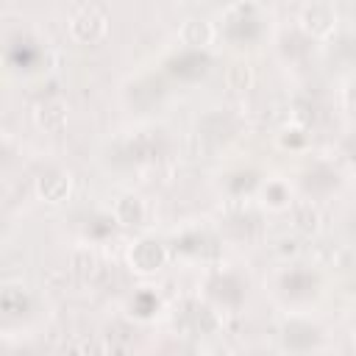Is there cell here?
I'll list each match as a JSON object with an SVG mask.
<instances>
[{
    "label": "cell",
    "mask_w": 356,
    "mask_h": 356,
    "mask_svg": "<svg viewBox=\"0 0 356 356\" xmlns=\"http://www.w3.org/2000/svg\"><path fill=\"white\" fill-rule=\"evenodd\" d=\"M114 220L120 225H139L145 220V200L139 195H122L114 203Z\"/></svg>",
    "instance_id": "cell-16"
},
{
    "label": "cell",
    "mask_w": 356,
    "mask_h": 356,
    "mask_svg": "<svg viewBox=\"0 0 356 356\" xmlns=\"http://www.w3.org/2000/svg\"><path fill=\"white\" fill-rule=\"evenodd\" d=\"M161 95H164V86H161V81H156V78H139V81L131 83V103H134L136 108L153 106Z\"/></svg>",
    "instance_id": "cell-17"
},
{
    "label": "cell",
    "mask_w": 356,
    "mask_h": 356,
    "mask_svg": "<svg viewBox=\"0 0 356 356\" xmlns=\"http://www.w3.org/2000/svg\"><path fill=\"white\" fill-rule=\"evenodd\" d=\"M300 28L309 33V36H325V33H331L334 31V25H337V11H334V6L331 3H309V6H303V11H300Z\"/></svg>",
    "instance_id": "cell-9"
},
{
    "label": "cell",
    "mask_w": 356,
    "mask_h": 356,
    "mask_svg": "<svg viewBox=\"0 0 356 356\" xmlns=\"http://www.w3.org/2000/svg\"><path fill=\"white\" fill-rule=\"evenodd\" d=\"M178 250L186 256H197V259H214L220 256V242L217 236L206 234V231H186L178 236Z\"/></svg>",
    "instance_id": "cell-12"
},
{
    "label": "cell",
    "mask_w": 356,
    "mask_h": 356,
    "mask_svg": "<svg viewBox=\"0 0 356 356\" xmlns=\"http://www.w3.org/2000/svg\"><path fill=\"white\" fill-rule=\"evenodd\" d=\"M128 261L139 273H153L167 261V248L161 242H156V239H139L128 250Z\"/></svg>",
    "instance_id": "cell-10"
},
{
    "label": "cell",
    "mask_w": 356,
    "mask_h": 356,
    "mask_svg": "<svg viewBox=\"0 0 356 356\" xmlns=\"http://www.w3.org/2000/svg\"><path fill=\"white\" fill-rule=\"evenodd\" d=\"M292 222H295L298 231H306V234L317 231L320 214H317V209L312 206V200H300V203L292 206Z\"/></svg>",
    "instance_id": "cell-20"
},
{
    "label": "cell",
    "mask_w": 356,
    "mask_h": 356,
    "mask_svg": "<svg viewBox=\"0 0 356 356\" xmlns=\"http://www.w3.org/2000/svg\"><path fill=\"white\" fill-rule=\"evenodd\" d=\"M264 197L270 206H286L289 203V192L284 189V184H267L264 186Z\"/></svg>",
    "instance_id": "cell-24"
},
{
    "label": "cell",
    "mask_w": 356,
    "mask_h": 356,
    "mask_svg": "<svg viewBox=\"0 0 356 356\" xmlns=\"http://www.w3.org/2000/svg\"><path fill=\"white\" fill-rule=\"evenodd\" d=\"M120 159L131 161V164H145V161H156L167 153V136L159 128H145V131H134V136H128L120 145Z\"/></svg>",
    "instance_id": "cell-2"
},
{
    "label": "cell",
    "mask_w": 356,
    "mask_h": 356,
    "mask_svg": "<svg viewBox=\"0 0 356 356\" xmlns=\"http://www.w3.org/2000/svg\"><path fill=\"white\" fill-rule=\"evenodd\" d=\"M172 325H175V331L184 334V337H206V334L217 331L220 320H217V314L211 312V306H206V303H200V300H184V303L175 309Z\"/></svg>",
    "instance_id": "cell-3"
},
{
    "label": "cell",
    "mask_w": 356,
    "mask_h": 356,
    "mask_svg": "<svg viewBox=\"0 0 356 356\" xmlns=\"http://www.w3.org/2000/svg\"><path fill=\"white\" fill-rule=\"evenodd\" d=\"M211 36H214V28H211L209 19L192 17V19H186V22L181 25V39H184V44L192 47V50H203V47L211 42Z\"/></svg>",
    "instance_id": "cell-15"
},
{
    "label": "cell",
    "mask_w": 356,
    "mask_h": 356,
    "mask_svg": "<svg viewBox=\"0 0 356 356\" xmlns=\"http://www.w3.org/2000/svg\"><path fill=\"white\" fill-rule=\"evenodd\" d=\"M70 267H72V273H75L78 278H92V275L100 273V261H97V256L89 253V250H75V253L70 256Z\"/></svg>",
    "instance_id": "cell-22"
},
{
    "label": "cell",
    "mask_w": 356,
    "mask_h": 356,
    "mask_svg": "<svg viewBox=\"0 0 356 356\" xmlns=\"http://www.w3.org/2000/svg\"><path fill=\"white\" fill-rule=\"evenodd\" d=\"M278 286H281L284 298H289V300H309V298H314V295H317L320 278H317L309 267L295 264V267H289L286 273H281Z\"/></svg>",
    "instance_id": "cell-6"
},
{
    "label": "cell",
    "mask_w": 356,
    "mask_h": 356,
    "mask_svg": "<svg viewBox=\"0 0 356 356\" xmlns=\"http://www.w3.org/2000/svg\"><path fill=\"white\" fill-rule=\"evenodd\" d=\"M256 184V175L248 170V172H236V175H231V181H228V186H231V192H236V195H242V192H248L250 186Z\"/></svg>",
    "instance_id": "cell-26"
},
{
    "label": "cell",
    "mask_w": 356,
    "mask_h": 356,
    "mask_svg": "<svg viewBox=\"0 0 356 356\" xmlns=\"http://www.w3.org/2000/svg\"><path fill=\"white\" fill-rule=\"evenodd\" d=\"M348 103L350 106H356V81L350 83V89H348Z\"/></svg>",
    "instance_id": "cell-29"
},
{
    "label": "cell",
    "mask_w": 356,
    "mask_h": 356,
    "mask_svg": "<svg viewBox=\"0 0 356 356\" xmlns=\"http://www.w3.org/2000/svg\"><path fill=\"white\" fill-rule=\"evenodd\" d=\"M209 53L206 50H192V47H184L178 50L175 56L167 58V72L181 78V81H197L200 75H206L209 70Z\"/></svg>",
    "instance_id": "cell-8"
},
{
    "label": "cell",
    "mask_w": 356,
    "mask_h": 356,
    "mask_svg": "<svg viewBox=\"0 0 356 356\" xmlns=\"http://www.w3.org/2000/svg\"><path fill=\"white\" fill-rule=\"evenodd\" d=\"M156 295L153 292H139V295H134V309H136V314H142V317H147V314H153L156 312Z\"/></svg>",
    "instance_id": "cell-25"
},
{
    "label": "cell",
    "mask_w": 356,
    "mask_h": 356,
    "mask_svg": "<svg viewBox=\"0 0 356 356\" xmlns=\"http://www.w3.org/2000/svg\"><path fill=\"white\" fill-rule=\"evenodd\" d=\"M206 292L211 300H217L225 309H236L245 300V284L236 273H214L206 281Z\"/></svg>",
    "instance_id": "cell-7"
},
{
    "label": "cell",
    "mask_w": 356,
    "mask_h": 356,
    "mask_svg": "<svg viewBox=\"0 0 356 356\" xmlns=\"http://www.w3.org/2000/svg\"><path fill=\"white\" fill-rule=\"evenodd\" d=\"M228 81H231L236 89H245V86L250 83V70H248V64H234V67L228 70Z\"/></svg>",
    "instance_id": "cell-27"
},
{
    "label": "cell",
    "mask_w": 356,
    "mask_h": 356,
    "mask_svg": "<svg viewBox=\"0 0 356 356\" xmlns=\"http://www.w3.org/2000/svg\"><path fill=\"white\" fill-rule=\"evenodd\" d=\"M211 356H231V353H228V350H222V348H220V350H214V353H211Z\"/></svg>",
    "instance_id": "cell-30"
},
{
    "label": "cell",
    "mask_w": 356,
    "mask_h": 356,
    "mask_svg": "<svg viewBox=\"0 0 356 356\" xmlns=\"http://www.w3.org/2000/svg\"><path fill=\"white\" fill-rule=\"evenodd\" d=\"M222 33L231 44L245 47L259 42L261 36V17H259V6L256 3H236L225 8V25Z\"/></svg>",
    "instance_id": "cell-1"
},
{
    "label": "cell",
    "mask_w": 356,
    "mask_h": 356,
    "mask_svg": "<svg viewBox=\"0 0 356 356\" xmlns=\"http://www.w3.org/2000/svg\"><path fill=\"white\" fill-rule=\"evenodd\" d=\"M33 58H36V50H33L28 42H14V44H8V61H11V64L31 67Z\"/></svg>",
    "instance_id": "cell-23"
},
{
    "label": "cell",
    "mask_w": 356,
    "mask_h": 356,
    "mask_svg": "<svg viewBox=\"0 0 356 356\" xmlns=\"http://www.w3.org/2000/svg\"><path fill=\"white\" fill-rule=\"evenodd\" d=\"M236 134V120L228 111H209L197 120V136L206 142H225Z\"/></svg>",
    "instance_id": "cell-11"
},
{
    "label": "cell",
    "mask_w": 356,
    "mask_h": 356,
    "mask_svg": "<svg viewBox=\"0 0 356 356\" xmlns=\"http://www.w3.org/2000/svg\"><path fill=\"white\" fill-rule=\"evenodd\" d=\"M337 184H339V175L328 164H314L303 172V186L312 195H328L331 189H337Z\"/></svg>",
    "instance_id": "cell-14"
},
{
    "label": "cell",
    "mask_w": 356,
    "mask_h": 356,
    "mask_svg": "<svg viewBox=\"0 0 356 356\" xmlns=\"http://www.w3.org/2000/svg\"><path fill=\"white\" fill-rule=\"evenodd\" d=\"M36 122L44 131H61L67 122V106L61 100H44L36 108Z\"/></svg>",
    "instance_id": "cell-18"
},
{
    "label": "cell",
    "mask_w": 356,
    "mask_h": 356,
    "mask_svg": "<svg viewBox=\"0 0 356 356\" xmlns=\"http://www.w3.org/2000/svg\"><path fill=\"white\" fill-rule=\"evenodd\" d=\"M36 192H39L44 200L58 203V200H64L67 192H70V175H67L64 170L50 167V170H44V172L36 178Z\"/></svg>",
    "instance_id": "cell-13"
},
{
    "label": "cell",
    "mask_w": 356,
    "mask_h": 356,
    "mask_svg": "<svg viewBox=\"0 0 356 356\" xmlns=\"http://www.w3.org/2000/svg\"><path fill=\"white\" fill-rule=\"evenodd\" d=\"M281 339H284V348L286 350H292V353H309V350H314L323 342V334H320V328L314 323L295 317V320H286L284 323Z\"/></svg>",
    "instance_id": "cell-5"
},
{
    "label": "cell",
    "mask_w": 356,
    "mask_h": 356,
    "mask_svg": "<svg viewBox=\"0 0 356 356\" xmlns=\"http://www.w3.org/2000/svg\"><path fill=\"white\" fill-rule=\"evenodd\" d=\"M225 225H228V231H231L236 239H253V236H259V231H261V220H259V214H253V211L231 214V217L225 220Z\"/></svg>",
    "instance_id": "cell-19"
},
{
    "label": "cell",
    "mask_w": 356,
    "mask_h": 356,
    "mask_svg": "<svg viewBox=\"0 0 356 356\" xmlns=\"http://www.w3.org/2000/svg\"><path fill=\"white\" fill-rule=\"evenodd\" d=\"M0 306H3V312L6 314H25L28 312V306H31V300H28V295L22 292V286H3V292H0Z\"/></svg>",
    "instance_id": "cell-21"
},
{
    "label": "cell",
    "mask_w": 356,
    "mask_h": 356,
    "mask_svg": "<svg viewBox=\"0 0 356 356\" xmlns=\"http://www.w3.org/2000/svg\"><path fill=\"white\" fill-rule=\"evenodd\" d=\"M106 31H108V14H106L100 6H95V3L81 6V8L70 17V33H72L78 42H83V44H92V42L103 39Z\"/></svg>",
    "instance_id": "cell-4"
},
{
    "label": "cell",
    "mask_w": 356,
    "mask_h": 356,
    "mask_svg": "<svg viewBox=\"0 0 356 356\" xmlns=\"http://www.w3.org/2000/svg\"><path fill=\"white\" fill-rule=\"evenodd\" d=\"M342 150H345V156H348V159H353V161H356V131H353V134H348V139L342 142Z\"/></svg>",
    "instance_id": "cell-28"
}]
</instances>
